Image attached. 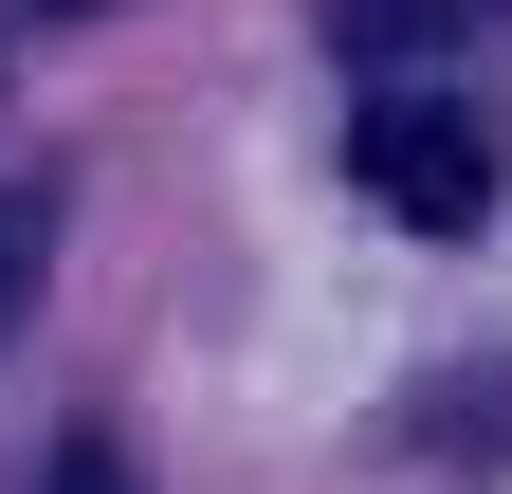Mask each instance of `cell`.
Returning a JSON list of instances; mask_svg holds the SVG:
<instances>
[{
	"label": "cell",
	"mask_w": 512,
	"mask_h": 494,
	"mask_svg": "<svg viewBox=\"0 0 512 494\" xmlns=\"http://www.w3.org/2000/svg\"><path fill=\"white\" fill-rule=\"evenodd\" d=\"M348 183L421 238H476L494 220V110L476 92H366L348 110Z\"/></svg>",
	"instance_id": "obj_1"
},
{
	"label": "cell",
	"mask_w": 512,
	"mask_h": 494,
	"mask_svg": "<svg viewBox=\"0 0 512 494\" xmlns=\"http://www.w3.org/2000/svg\"><path fill=\"white\" fill-rule=\"evenodd\" d=\"M494 19V0H330V37H348V74H403L421 92V55H458Z\"/></svg>",
	"instance_id": "obj_2"
},
{
	"label": "cell",
	"mask_w": 512,
	"mask_h": 494,
	"mask_svg": "<svg viewBox=\"0 0 512 494\" xmlns=\"http://www.w3.org/2000/svg\"><path fill=\"white\" fill-rule=\"evenodd\" d=\"M37 257H55V183H0V330L37 312Z\"/></svg>",
	"instance_id": "obj_3"
},
{
	"label": "cell",
	"mask_w": 512,
	"mask_h": 494,
	"mask_svg": "<svg viewBox=\"0 0 512 494\" xmlns=\"http://www.w3.org/2000/svg\"><path fill=\"white\" fill-rule=\"evenodd\" d=\"M37 494H128V458H110V440H55V476H37Z\"/></svg>",
	"instance_id": "obj_4"
}]
</instances>
